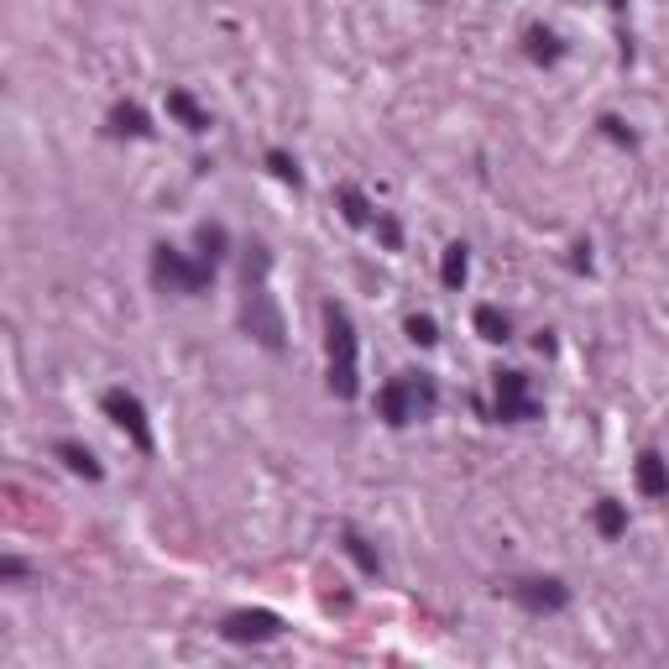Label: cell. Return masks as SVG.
<instances>
[{"instance_id":"obj_1","label":"cell","mask_w":669,"mask_h":669,"mask_svg":"<svg viewBox=\"0 0 669 669\" xmlns=\"http://www.w3.org/2000/svg\"><path fill=\"white\" fill-rule=\"evenodd\" d=\"M267 272H272V251L251 246V257H246V335L262 340L267 351H283L288 330H283L278 298H272V288H267Z\"/></svg>"},{"instance_id":"obj_2","label":"cell","mask_w":669,"mask_h":669,"mask_svg":"<svg viewBox=\"0 0 669 669\" xmlns=\"http://www.w3.org/2000/svg\"><path fill=\"white\" fill-rule=\"evenodd\" d=\"M325 325H330V392L335 398H356L361 392V361H356V325L340 304L325 309Z\"/></svg>"},{"instance_id":"obj_3","label":"cell","mask_w":669,"mask_h":669,"mask_svg":"<svg viewBox=\"0 0 669 669\" xmlns=\"http://www.w3.org/2000/svg\"><path fill=\"white\" fill-rule=\"evenodd\" d=\"M434 408V382L429 377H392L382 392H377V413L392 424V429H403V424H413L419 413H429Z\"/></svg>"},{"instance_id":"obj_4","label":"cell","mask_w":669,"mask_h":669,"mask_svg":"<svg viewBox=\"0 0 669 669\" xmlns=\"http://www.w3.org/2000/svg\"><path fill=\"white\" fill-rule=\"evenodd\" d=\"M152 278H157V288H168V293H204L215 283V262H189L173 246H157L152 251Z\"/></svg>"},{"instance_id":"obj_5","label":"cell","mask_w":669,"mask_h":669,"mask_svg":"<svg viewBox=\"0 0 669 669\" xmlns=\"http://www.w3.org/2000/svg\"><path fill=\"white\" fill-rule=\"evenodd\" d=\"M539 398H534V387H528L523 372H502L497 377V419L502 424H534L539 419Z\"/></svg>"},{"instance_id":"obj_6","label":"cell","mask_w":669,"mask_h":669,"mask_svg":"<svg viewBox=\"0 0 669 669\" xmlns=\"http://www.w3.org/2000/svg\"><path fill=\"white\" fill-rule=\"evenodd\" d=\"M220 633L230 643H272L283 633V617L278 612H267V607H241V612H230L220 622Z\"/></svg>"},{"instance_id":"obj_7","label":"cell","mask_w":669,"mask_h":669,"mask_svg":"<svg viewBox=\"0 0 669 669\" xmlns=\"http://www.w3.org/2000/svg\"><path fill=\"white\" fill-rule=\"evenodd\" d=\"M105 413H110V419L131 434V445H136V450H152V424H147V408L136 403L126 387H110V392H105Z\"/></svg>"},{"instance_id":"obj_8","label":"cell","mask_w":669,"mask_h":669,"mask_svg":"<svg viewBox=\"0 0 669 669\" xmlns=\"http://www.w3.org/2000/svg\"><path fill=\"white\" fill-rule=\"evenodd\" d=\"M513 596H518L528 612H565L570 607V586L555 581V575H544V581H518Z\"/></svg>"},{"instance_id":"obj_9","label":"cell","mask_w":669,"mask_h":669,"mask_svg":"<svg viewBox=\"0 0 669 669\" xmlns=\"http://www.w3.org/2000/svg\"><path fill=\"white\" fill-rule=\"evenodd\" d=\"M638 492L654 497V502L669 492V476H664V455H659V450H643V455H638Z\"/></svg>"},{"instance_id":"obj_10","label":"cell","mask_w":669,"mask_h":669,"mask_svg":"<svg viewBox=\"0 0 669 669\" xmlns=\"http://www.w3.org/2000/svg\"><path fill=\"white\" fill-rule=\"evenodd\" d=\"M168 115H178L189 131H210V110H199V100L189 89H168Z\"/></svg>"},{"instance_id":"obj_11","label":"cell","mask_w":669,"mask_h":669,"mask_svg":"<svg viewBox=\"0 0 669 669\" xmlns=\"http://www.w3.org/2000/svg\"><path fill=\"white\" fill-rule=\"evenodd\" d=\"M110 131H115V136H152L147 115L136 110V105H115V110H110Z\"/></svg>"},{"instance_id":"obj_12","label":"cell","mask_w":669,"mask_h":669,"mask_svg":"<svg viewBox=\"0 0 669 669\" xmlns=\"http://www.w3.org/2000/svg\"><path fill=\"white\" fill-rule=\"evenodd\" d=\"M58 460H63V466L74 471V476H89V481H100V466H95V455H89L84 445L63 440V445H58Z\"/></svg>"},{"instance_id":"obj_13","label":"cell","mask_w":669,"mask_h":669,"mask_svg":"<svg viewBox=\"0 0 669 669\" xmlns=\"http://www.w3.org/2000/svg\"><path fill=\"white\" fill-rule=\"evenodd\" d=\"M476 330H481V340H492V345H502L507 335H513L507 314H502V309H492V304H481V309H476Z\"/></svg>"},{"instance_id":"obj_14","label":"cell","mask_w":669,"mask_h":669,"mask_svg":"<svg viewBox=\"0 0 669 669\" xmlns=\"http://www.w3.org/2000/svg\"><path fill=\"white\" fill-rule=\"evenodd\" d=\"M596 528H602L607 539H622V534H628V513H622V502H612V497L596 502Z\"/></svg>"},{"instance_id":"obj_15","label":"cell","mask_w":669,"mask_h":669,"mask_svg":"<svg viewBox=\"0 0 669 669\" xmlns=\"http://www.w3.org/2000/svg\"><path fill=\"white\" fill-rule=\"evenodd\" d=\"M466 272H471V262H466V246H445V262H440V278H445V288H460V283H466Z\"/></svg>"},{"instance_id":"obj_16","label":"cell","mask_w":669,"mask_h":669,"mask_svg":"<svg viewBox=\"0 0 669 669\" xmlns=\"http://www.w3.org/2000/svg\"><path fill=\"white\" fill-rule=\"evenodd\" d=\"M340 210H345V220H351V225H372V204H366V194L351 189V183L340 189Z\"/></svg>"},{"instance_id":"obj_17","label":"cell","mask_w":669,"mask_h":669,"mask_svg":"<svg viewBox=\"0 0 669 669\" xmlns=\"http://www.w3.org/2000/svg\"><path fill=\"white\" fill-rule=\"evenodd\" d=\"M345 555H351V560H356V565H361L366 575H377V570H382V560H377V549H372V544H366L361 534H345Z\"/></svg>"},{"instance_id":"obj_18","label":"cell","mask_w":669,"mask_h":669,"mask_svg":"<svg viewBox=\"0 0 669 669\" xmlns=\"http://www.w3.org/2000/svg\"><path fill=\"white\" fill-rule=\"evenodd\" d=\"M528 58H539V63H555V58H560V42L549 37L544 27H534V32H528Z\"/></svg>"},{"instance_id":"obj_19","label":"cell","mask_w":669,"mask_h":669,"mask_svg":"<svg viewBox=\"0 0 669 669\" xmlns=\"http://www.w3.org/2000/svg\"><path fill=\"white\" fill-rule=\"evenodd\" d=\"M199 251H204V262H220L225 257V225H199Z\"/></svg>"},{"instance_id":"obj_20","label":"cell","mask_w":669,"mask_h":669,"mask_svg":"<svg viewBox=\"0 0 669 669\" xmlns=\"http://www.w3.org/2000/svg\"><path fill=\"white\" fill-rule=\"evenodd\" d=\"M267 168L278 173L283 183H293V189H298V183H304V173H298V163H293L288 152H267Z\"/></svg>"},{"instance_id":"obj_21","label":"cell","mask_w":669,"mask_h":669,"mask_svg":"<svg viewBox=\"0 0 669 669\" xmlns=\"http://www.w3.org/2000/svg\"><path fill=\"white\" fill-rule=\"evenodd\" d=\"M408 340L434 345V340H440V330H434V319H429V314H413V319H408Z\"/></svg>"},{"instance_id":"obj_22","label":"cell","mask_w":669,"mask_h":669,"mask_svg":"<svg viewBox=\"0 0 669 669\" xmlns=\"http://www.w3.org/2000/svg\"><path fill=\"white\" fill-rule=\"evenodd\" d=\"M32 565L27 560H16V555H0V581H27Z\"/></svg>"},{"instance_id":"obj_23","label":"cell","mask_w":669,"mask_h":669,"mask_svg":"<svg viewBox=\"0 0 669 669\" xmlns=\"http://www.w3.org/2000/svg\"><path fill=\"white\" fill-rule=\"evenodd\" d=\"M612 6H622V0H612Z\"/></svg>"}]
</instances>
